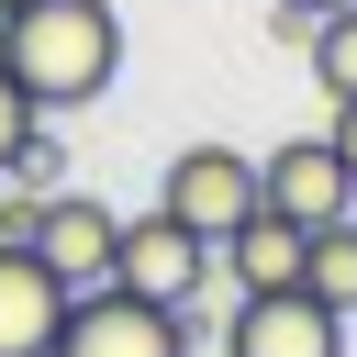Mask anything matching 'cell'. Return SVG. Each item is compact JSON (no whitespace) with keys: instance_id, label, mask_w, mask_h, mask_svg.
I'll list each match as a JSON object with an SVG mask.
<instances>
[{"instance_id":"cell-9","label":"cell","mask_w":357,"mask_h":357,"mask_svg":"<svg viewBox=\"0 0 357 357\" xmlns=\"http://www.w3.org/2000/svg\"><path fill=\"white\" fill-rule=\"evenodd\" d=\"M301 245H312V223H290V212H268V201H257L212 257L234 268V290H301Z\"/></svg>"},{"instance_id":"cell-13","label":"cell","mask_w":357,"mask_h":357,"mask_svg":"<svg viewBox=\"0 0 357 357\" xmlns=\"http://www.w3.org/2000/svg\"><path fill=\"white\" fill-rule=\"evenodd\" d=\"M33 123H45V112H33V100H22V78H11V67H0V167H11V145H22V134H33Z\"/></svg>"},{"instance_id":"cell-7","label":"cell","mask_w":357,"mask_h":357,"mask_svg":"<svg viewBox=\"0 0 357 357\" xmlns=\"http://www.w3.org/2000/svg\"><path fill=\"white\" fill-rule=\"evenodd\" d=\"M112 234H123V212H112V201H89V190H45L33 257H45L67 290H100V279H112Z\"/></svg>"},{"instance_id":"cell-1","label":"cell","mask_w":357,"mask_h":357,"mask_svg":"<svg viewBox=\"0 0 357 357\" xmlns=\"http://www.w3.org/2000/svg\"><path fill=\"white\" fill-rule=\"evenodd\" d=\"M0 67L56 123V112H78V100H100L123 78V11L112 0H11L0 11Z\"/></svg>"},{"instance_id":"cell-2","label":"cell","mask_w":357,"mask_h":357,"mask_svg":"<svg viewBox=\"0 0 357 357\" xmlns=\"http://www.w3.org/2000/svg\"><path fill=\"white\" fill-rule=\"evenodd\" d=\"M56 357H190V301H145V290H78L56 324Z\"/></svg>"},{"instance_id":"cell-18","label":"cell","mask_w":357,"mask_h":357,"mask_svg":"<svg viewBox=\"0 0 357 357\" xmlns=\"http://www.w3.org/2000/svg\"><path fill=\"white\" fill-rule=\"evenodd\" d=\"M0 11H11V0H0Z\"/></svg>"},{"instance_id":"cell-14","label":"cell","mask_w":357,"mask_h":357,"mask_svg":"<svg viewBox=\"0 0 357 357\" xmlns=\"http://www.w3.org/2000/svg\"><path fill=\"white\" fill-rule=\"evenodd\" d=\"M33 223H45V190H22V178H11V201H0V234H11V245H33Z\"/></svg>"},{"instance_id":"cell-15","label":"cell","mask_w":357,"mask_h":357,"mask_svg":"<svg viewBox=\"0 0 357 357\" xmlns=\"http://www.w3.org/2000/svg\"><path fill=\"white\" fill-rule=\"evenodd\" d=\"M324 145L346 156V178H357V100H324Z\"/></svg>"},{"instance_id":"cell-3","label":"cell","mask_w":357,"mask_h":357,"mask_svg":"<svg viewBox=\"0 0 357 357\" xmlns=\"http://www.w3.org/2000/svg\"><path fill=\"white\" fill-rule=\"evenodd\" d=\"M156 201H167L201 245H223V234L257 212V156H245V145H178L167 178H156Z\"/></svg>"},{"instance_id":"cell-6","label":"cell","mask_w":357,"mask_h":357,"mask_svg":"<svg viewBox=\"0 0 357 357\" xmlns=\"http://www.w3.org/2000/svg\"><path fill=\"white\" fill-rule=\"evenodd\" d=\"M257 201H268V212H290V223H346L357 178H346V156H335L324 134H290V145H268V156H257Z\"/></svg>"},{"instance_id":"cell-8","label":"cell","mask_w":357,"mask_h":357,"mask_svg":"<svg viewBox=\"0 0 357 357\" xmlns=\"http://www.w3.org/2000/svg\"><path fill=\"white\" fill-rule=\"evenodd\" d=\"M67 301H78V290H67L33 245H11V234H0V357H56Z\"/></svg>"},{"instance_id":"cell-11","label":"cell","mask_w":357,"mask_h":357,"mask_svg":"<svg viewBox=\"0 0 357 357\" xmlns=\"http://www.w3.org/2000/svg\"><path fill=\"white\" fill-rule=\"evenodd\" d=\"M301 56H312V78H324V100H357V0H346V11H324Z\"/></svg>"},{"instance_id":"cell-4","label":"cell","mask_w":357,"mask_h":357,"mask_svg":"<svg viewBox=\"0 0 357 357\" xmlns=\"http://www.w3.org/2000/svg\"><path fill=\"white\" fill-rule=\"evenodd\" d=\"M212 279V245L167 212V201H145V212H123V234H112V290H145V301H190Z\"/></svg>"},{"instance_id":"cell-17","label":"cell","mask_w":357,"mask_h":357,"mask_svg":"<svg viewBox=\"0 0 357 357\" xmlns=\"http://www.w3.org/2000/svg\"><path fill=\"white\" fill-rule=\"evenodd\" d=\"M346 223H357V201H346Z\"/></svg>"},{"instance_id":"cell-16","label":"cell","mask_w":357,"mask_h":357,"mask_svg":"<svg viewBox=\"0 0 357 357\" xmlns=\"http://www.w3.org/2000/svg\"><path fill=\"white\" fill-rule=\"evenodd\" d=\"M301 11H346V0H301Z\"/></svg>"},{"instance_id":"cell-12","label":"cell","mask_w":357,"mask_h":357,"mask_svg":"<svg viewBox=\"0 0 357 357\" xmlns=\"http://www.w3.org/2000/svg\"><path fill=\"white\" fill-rule=\"evenodd\" d=\"M0 178H22V190H67V145H56L45 123H33V134L11 145V167H0Z\"/></svg>"},{"instance_id":"cell-10","label":"cell","mask_w":357,"mask_h":357,"mask_svg":"<svg viewBox=\"0 0 357 357\" xmlns=\"http://www.w3.org/2000/svg\"><path fill=\"white\" fill-rule=\"evenodd\" d=\"M301 290L335 301V312H357V223H312V245H301Z\"/></svg>"},{"instance_id":"cell-5","label":"cell","mask_w":357,"mask_h":357,"mask_svg":"<svg viewBox=\"0 0 357 357\" xmlns=\"http://www.w3.org/2000/svg\"><path fill=\"white\" fill-rule=\"evenodd\" d=\"M223 357H346V312L312 290H234Z\"/></svg>"}]
</instances>
